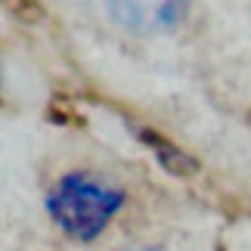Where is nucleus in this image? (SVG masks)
<instances>
[{"mask_svg": "<svg viewBox=\"0 0 251 251\" xmlns=\"http://www.w3.org/2000/svg\"><path fill=\"white\" fill-rule=\"evenodd\" d=\"M121 251H161L158 245H130V248H121Z\"/></svg>", "mask_w": 251, "mask_h": 251, "instance_id": "nucleus-3", "label": "nucleus"}, {"mask_svg": "<svg viewBox=\"0 0 251 251\" xmlns=\"http://www.w3.org/2000/svg\"><path fill=\"white\" fill-rule=\"evenodd\" d=\"M105 13L118 28L137 37H165L183 28L192 0H105Z\"/></svg>", "mask_w": 251, "mask_h": 251, "instance_id": "nucleus-2", "label": "nucleus"}, {"mask_svg": "<svg viewBox=\"0 0 251 251\" xmlns=\"http://www.w3.org/2000/svg\"><path fill=\"white\" fill-rule=\"evenodd\" d=\"M124 205H127V192L96 171L62 174L47 189L44 199V208L50 220L59 226V233L78 245L96 242L124 211Z\"/></svg>", "mask_w": 251, "mask_h": 251, "instance_id": "nucleus-1", "label": "nucleus"}]
</instances>
